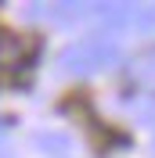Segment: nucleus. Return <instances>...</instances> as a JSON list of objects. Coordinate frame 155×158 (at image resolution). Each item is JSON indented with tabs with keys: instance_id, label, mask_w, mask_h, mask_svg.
Masks as SVG:
<instances>
[{
	"instance_id": "obj_2",
	"label": "nucleus",
	"mask_w": 155,
	"mask_h": 158,
	"mask_svg": "<svg viewBox=\"0 0 155 158\" xmlns=\"http://www.w3.org/2000/svg\"><path fill=\"white\" fill-rule=\"evenodd\" d=\"M33 54H36V40L15 36V32H0V69H4V72L29 65Z\"/></svg>"
},
{
	"instance_id": "obj_3",
	"label": "nucleus",
	"mask_w": 155,
	"mask_h": 158,
	"mask_svg": "<svg viewBox=\"0 0 155 158\" xmlns=\"http://www.w3.org/2000/svg\"><path fill=\"white\" fill-rule=\"evenodd\" d=\"M126 76H130V83H134V86L152 90V94H155V47H148V50H141V54H134V61H130Z\"/></svg>"
},
{
	"instance_id": "obj_1",
	"label": "nucleus",
	"mask_w": 155,
	"mask_h": 158,
	"mask_svg": "<svg viewBox=\"0 0 155 158\" xmlns=\"http://www.w3.org/2000/svg\"><path fill=\"white\" fill-rule=\"evenodd\" d=\"M116 58H119V40L112 32H90L61 50L58 72L61 76H90L97 69H108Z\"/></svg>"
}]
</instances>
